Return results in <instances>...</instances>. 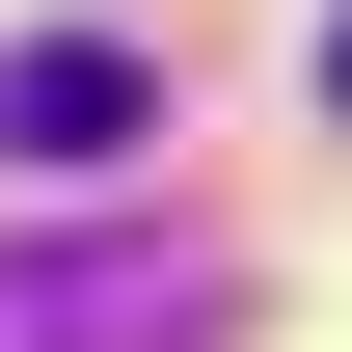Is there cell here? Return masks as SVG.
<instances>
[{
	"instance_id": "6da1fadb",
	"label": "cell",
	"mask_w": 352,
	"mask_h": 352,
	"mask_svg": "<svg viewBox=\"0 0 352 352\" xmlns=\"http://www.w3.org/2000/svg\"><path fill=\"white\" fill-rule=\"evenodd\" d=\"M0 352H217V298L163 244H0Z\"/></svg>"
},
{
	"instance_id": "7a4b0ae2",
	"label": "cell",
	"mask_w": 352,
	"mask_h": 352,
	"mask_svg": "<svg viewBox=\"0 0 352 352\" xmlns=\"http://www.w3.org/2000/svg\"><path fill=\"white\" fill-rule=\"evenodd\" d=\"M135 109H163L135 54H0V163H109Z\"/></svg>"
},
{
	"instance_id": "3957f363",
	"label": "cell",
	"mask_w": 352,
	"mask_h": 352,
	"mask_svg": "<svg viewBox=\"0 0 352 352\" xmlns=\"http://www.w3.org/2000/svg\"><path fill=\"white\" fill-rule=\"evenodd\" d=\"M325 109H352V0H325Z\"/></svg>"
}]
</instances>
